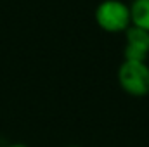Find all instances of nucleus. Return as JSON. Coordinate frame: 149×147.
Masks as SVG:
<instances>
[{"mask_svg":"<svg viewBox=\"0 0 149 147\" xmlns=\"http://www.w3.org/2000/svg\"><path fill=\"white\" fill-rule=\"evenodd\" d=\"M116 80L120 88L132 97L149 95V64L146 61L123 59L118 66Z\"/></svg>","mask_w":149,"mask_h":147,"instance_id":"f257e3e1","label":"nucleus"},{"mask_svg":"<svg viewBox=\"0 0 149 147\" xmlns=\"http://www.w3.org/2000/svg\"><path fill=\"white\" fill-rule=\"evenodd\" d=\"M97 26L106 33H125L130 26V7L123 0H102L94 12Z\"/></svg>","mask_w":149,"mask_h":147,"instance_id":"f03ea898","label":"nucleus"},{"mask_svg":"<svg viewBox=\"0 0 149 147\" xmlns=\"http://www.w3.org/2000/svg\"><path fill=\"white\" fill-rule=\"evenodd\" d=\"M149 57V31L130 26L125 31L123 59L127 61H146Z\"/></svg>","mask_w":149,"mask_h":147,"instance_id":"7ed1b4c3","label":"nucleus"},{"mask_svg":"<svg viewBox=\"0 0 149 147\" xmlns=\"http://www.w3.org/2000/svg\"><path fill=\"white\" fill-rule=\"evenodd\" d=\"M128 7L132 26L149 31V0H132Z\"/></svg>","mask_w":149,"mask_h":147,"instance_id":"20e7f679","label":"nucleus"},{"mask_svg":"<svg viewBox=\"0 0 149 147\" xmlns=\"http://www.w3.org/2000/svg\"><path fill=\"white\" fill-rule=\"evenodd\" d=\"M7 147H30V146H26V144H21V142H16V144H10V146H7Z\"/></svg>","mask_w":149,"mask_h":147,"instance_id":"39448f33","label":"nucleus"},{"mask_svg":"<svg viewBox=\"0 0 149 147\" xmlns=\"http://www.w3.org/2000/svg\"><path fill=\"white\" fill-rule=\"evenodd\" d=\"M68 147H80V146H68Z\"/></svg>","mask_w":149,"mask_h":147,"instance_id":"423d86ee","label":"nucleus"}]
</instances>
